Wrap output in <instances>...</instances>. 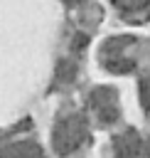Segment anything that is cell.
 <instances>
[{"instance_id":"cell-1","label":"cell","mask_w":150,"mask_h":158,"mask_svg":"<svg viewBox=\"0 0 150 158\" xmlns=\"http://www.w3.org/2000/svg\"><path fill=\"white\" fill-rule=\"evenodd\" d=\"M52 138H54V151L59 156H69V153H74L76 148H81L86 143V138H89V123L79 114H66V116H61L57 121Z\"/></svg>"},{"instance_id":"cell-2","label":"cell","mask_w":150,"mask_h":158,"mask_svg":"<svg viewBox=\"0 0 150 158\" xmlns=\"http://www.w3.org/2000/svg\"><path fill=\"white\" fill-rule=\"evenodd\" d=\"M135 44V37L130 35H120V37H111L103 47H101V62L108 72L113 74H125L135 67V59H128L125 57V49Z\"/></svg>"},{"instance_id":"cell-3","label":"cell","mask_w":150,"mask_h":158,"mask_svg":"<svg viewBox=\"0 0 150 158\" xmlns=\"http://www.w3.org/2000/svg\"><path fill=\"white\" fill-rule=\"evenodd\" d=\"M89 106L96 114V118L101 123H113L120 116V106H118V91L111 86H96L89 94Z\"/></svg>"},{"instance_id":"cell-4","label":"cell","mask_w":150,"mask_h":158,"mask_svg":"<svg viewBox=\"0 0 150 158\" xmlns=\"http://www.w3.org/2000/svg\"><path fill=\"white\" fill-rule=\"evenodd\" d=\"M113 151L118 158H138L143 151V138L135 128H128L113 138Z\"/></svg>"},{"instance_id":"cell-5","label":"cell","mask_w":150,"mask_h":158,"mask_svg":"<svg viewBox=\"0 0 150 158\" xmlns=\"http://www.w3.org/2000/svg\"><path fill=\"white\" fill-rule=\"evenodd\" d=\"M0 158H42V148L37 143L30 141H20V143H10L0 151Z\"/></svg>"},{"instance_id":"cell-6","label":"cell","mask_w":150,"mask_h":158,"mask_svg":"<svg viewBox=\"0 0 150 158\" xmlns=\"http://www.w3.org/2000/svg\"><path fill=\"white\" fill-rule=\"evenodd\" d=\"M116 7H120L123 12H140L143 7L150 5V0H113Z\"/></svg>"},{"instance_id":"cell-7","label":"cell","mask_w":150,"mask_h":158,"mask_svg":"<svg viewBox=\"0 0 150 158\" xmlns=\"http://www.w3.org/2000/svg\"><path fill=\"white\" fill-rule=\"evenodd\" d=\"M138 91H140V104L145 109H150V74H145L138 84Z\"/></svg>"},{"instance_id":"cell-8","label":"cell","mask_w":150,"mask_h":158,"mask_svg":"<svg viewBox=\"0 0 150 158\" xmlns=\"http://www.w3.org/2000/svg\"><path fill=\"white\" fill-rule=\"evenodd\" d=\"M66 5H79V2H84V0H64Z\"/></svg>"}]
</instances>
